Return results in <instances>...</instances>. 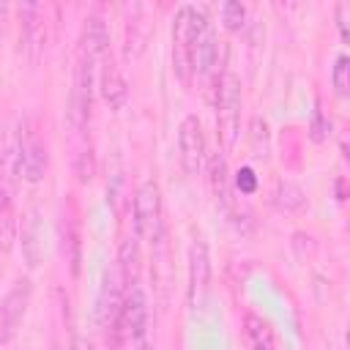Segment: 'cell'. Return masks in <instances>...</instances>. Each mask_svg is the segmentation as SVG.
I'll return each instance as SVG.
<instances>
[{"label": "cell", "instance_id": "obj_8", "mask_svg": "<svg viewBox=\"0 0 350 350\" xmlns=\"http://www.w3.org/2000/svg\"><path fill=\"white\" fill-rule=\"evenodd\" d=\"M30 295H33V282L27 276H19L3 295V301H0V345H8L16 336L22 320H25Z\"/></svg>", "mask_w": 350, "mask_h": 350}, {"label": "cell", "instance_id": "obj_16", "mask_svg": "<svg viewBox=\"0 0 350 350\" xmlns=\"http://www.w3.org/2000/svg\"><path fill=\"white\" fill-rule=\"evenodd\" d=\"M208 180H211V191L216 197V202L221 208L230 205V178H227V161L224 153H213L208 161Z\"/></svg>", "mask_w": 350, "mask_h": 350}, {"label": "cell", "instance_id": "obj_14", "mask_svg": "<svg viewBox=\"0 0 350 350\" xmlns=\"http://www.w3.org/2000/svg\"><path fill=\"white\" fill-rule=\"evenodd\" d=\"M22 254L30 268H38L44 260V241H41V213L30 208L22 219Z\"/></svg>", "mask_w": 350, "mask_h": 350}, {"label": "cell", "instance_id": "obj_4", "mask_svg": "<svg viewBox=\"0 0 350 350\" xmlns=\"http://www.w3.org/2000/svg\"><path fill=\"white\" fill-rule=\"evenodd\" d=\"M134 232L150 243L161 235V189L156 180H145L134 194Z\"/></svg>", "mask_w": 350, "mask_h": 350}, {"label": "cell", "instance_id": "obj_11", "mask_svg": "<svg viewBox=\"0 0 350 350\" xmlns=\"http://www.w3.org/2000/svg\"><path fill=\"white\" fill-rule=\"evenodd\" d=\"M148 298L142 293V287H129L126 298H123V312H120V336L131 339V342H142L148 334Z\"/></svg>", "mask_w": 350, "mask_h": 350}, {"label": "cell", "instance_id": "obj_20", "mask_svg": "<svg viewBox=\"0 0 350 350\" xmlns=\"http://www.w3.org/2000/svg\"><path fill=\"white\" fill-rule=\"evenodd\" d=\"M331 85H334L336 96H347V93H350V57H347V55H339V57L334 60Z\"/></svg>", "mask_w": 350, "mask_h": 350}, {"label": "cell", "instance_id": "obj_17", "mask_svg": "<svg viewBox=\"0 0 350 350\" xmlns=\"http://www.w3.org/2000/svg\"><path fill=\"white\" fill-rule=\"evenodd\" d=\"M118 273L123 279L126 287H134L137 284V271H139V249H137V241L134 238H126L120 243V252H118Z\"/></svg>", "mask_w": 350, "mask_h": 350}, {"label": "cell", "instance_id": "obj_26", "mask_svg": "<svg viewBox=\"0 0 350 350\" xmlns=\"http://www.w3.org/2000/svg\"><path fill=\"white\" fill-rule=\"evenodd\" d=\"M347 11H350V3H339L336 5V25H339L342 41H347Z\"/></svg>", "mask_w": 350, "mask_h": 350}, {"label": "cell", "instance_id": "obj_6", "mask_svg": "<svg viewBox=\"0 0 350 350\" xmlns=\"http://www.w3.org/2000/svg\"><path fill=\"white\" fill-rule=\"evenodd\" d=\"M46 167H49L46 142L30 123H25L19 134V148H16V172L27 183H38L46 175Z\"/></svg>", "mask_w": 350, "mask_h": 350}, {"label": "cell", "instance_id": "obj_25", "mask_svg": "<svg viewBox=\"0 0 350 350\" xmlns=\"http://www.w3.org/2000/svg\"><path fill=\"white\" fill-rule=\"evenodd\" d=\"M77 178H79V183H88L90 178H93V153L90 150H79V156H77Z\"/></svg>", "mask_w": 350, "mask_h": 350}, {"label": "cell", "instance_id": "obj_21", "mask_svg": "<svg viewBox=\"0 0 350 350\" xmlns=\"http://www.w3.org/2000/svg\"><path fill=\"white\" fill-rule=\"evenodd\" d=\"M221 22H224V27L232 30V33L241 30L243 22H246V5L238 3V0H227V3L221 5Z\"/></svg>", "mask_w": 350, "mask_h": 350}, {"label": "cell", "instance_id": "obj_24", "mask_svg": "<svg viewBox=\"0 0 350 350\" xmlns=\"http://www.w3.org/2000/svg\"><path fill=\"white\" fill-rule=\"evenodd\" d=\"M328 134H331V120H325L320 112H314V115H312V126H309V137H312L314 142H325Z\"/></svg>", "mask_w": 350, "mask_h": 350}, {"label": "cell", "instance_id": "obj_12", "mask_svg": "<svg viewBox=\"0 0 350 350\" xmlns=\"http://www.w3.org/2000/svg\"><path fill=\"white\" fill-rule=\"evenodd\" d=\"M98 88H101V98L109 109H120L129 98V85L126 77L120 71V66L115 63L112 52H107L101 57V77H98Z\"/></svg>", "mask_w": 350, "mask_h": 350}, {"label": "cell", "instance_id": "obj_10", "mask_svg": "<svg viewBox=\"0 0 350 350\" xmlns=\"http://www.w3.org/2000/svg\"><path fill=\"white\" fill-rule=\"evenodd\" d=\"M19 16H22V52L27 57L30 66H36L44 55V46H46V16H44V5L38 3H25L19 8Z\"/></svg>", "mask_w": 350, "mask_h": 350}, {"label": "cell", "instance_id": "obj_15", "mask_svg": "<svg viewBox=\"0 0 350 350\" xmlns=\"http://www.w3.org/2000/svg\"><path fill=\"white\" fill-rule=\"evenodd\" d=\"M243 336H246V345L252 350H279L273 328L260 314H254V312L243 314Z\"/></svg>", "mask_w": 350, "mask_h": 350}, {"label": "cell", "instance_id": "obj_5", "mask_svg": "<svg viewBox=\"0 0 350 350\" xmlns=\"http://www.w3.org/2000/svg\"><path fill=\"white\" fill-rule=\"evenodd\" d=\"M126 284L118 273V268L104 271V284L98 295V325L107 334V339L118 342L120 339V312H123V298H126Z\"/></svg>", "mask_w": 350, "mask_h": 350}, {"label": "cell", "instance_id": "obj_27", "mask_svg": "<svg viewBox=\"0 0 350 350\" xmlns=\"http://www.w3.org/2000/svg\"><path fill=\"white\" fill-rule=\"evenodd\" d=\"M71 350H93V345L88 339H74L71 342Z\"/></svg>", "mask_w": 350, "mask_h": 350}, {"label": "cell", "instance_id": "obj_22", "mask_svg": "<svg viewBox=\"0 0 350 350\" xmlns=\"http://www.w3.org/2000/svg\"><path fill=\"white\" fill-rule=\"evenodd\" d=\"M252 145L260 159H268V123L262 118H252Z\"/></svg>", "mask_w": 350, "mask_h": 350}, {"label": "cell", "instance_id": "obj_3", "mask_svg": "<svg viewBox=\"0 0 350 350\" xmlns=\"http://www.w3.org/2000/svg\"><path fill=\"white\" fill-rule=\"evenodd\" d=\"M93 66L85 52L77 49V63H74V85L68 96V126L71 131L82 134L90 120V104H93Z\"/></svg>", "mask_w": 350, "mask_h": 350}, {"label": "cell", "instance_id": "obj_7", "mask_svg": "<svg viewBox=\"0 0 350 350\" xmlns=\"http://www.w3.org/2000/svg\"><path fill=\"white\" fill-rule=\"evenodd\" d=\"M211 290V254L208 243L202 238H194L189 246V284H186V301L191 312H202Z\"/></svg>", "mask_w": 350, "mask_h": 350}, {"label": "cell", "instance_id": "obj_2", "mask_svg": "<svg viewBox=\"0 0 350 350\" xmlns=\"http://www.w3.org/2000/svg\"><path fill=\"white\" fill-rule=\"evenodd\" d=\"M216 137L224 150H230L238 139L241 129V79L232 71H224L216 82Z\"/></svg>", "mask_w": 350, "mask_h": 350}, {"label": "cell", "instance_id": "obj_18", "mask_svg": "<svg viewBox=\"0 0 350 350\" xmlns=\"http://www.w3.org/2000/svg\"><path fill=\"white\" fill-rule=\"evenodd\" d=\"M273 205L279 208V211H301L304 205H306V197H304V191H301V186L298 183H293V180H279L276 183V189H273Z\"/></svg>", "mask_w": 350, "mask_h": 350}, {"label": "cell", "instance_id": "obj_9", "mask_svg": "<svg viewBox=\"0 0 350 350\" xmlns=\"http://www.w3.org/2000/svg\"><path fill=\"white\" fill-rule=\"evenodd\" d=\"M178 150H180V167L186 175H200L205 164V134L197 115H186L178 129Z\"/></svg>", "mask_w": 350, "mask_h": 350}, {"label": "cell", "instance_id": "obj_1", "mask_svg": "<svg viewBox=\"0 0 350 350\" xmlns=\"http://www.w3.org/2000/svg\"><path fill=\"white\" fill-rule=\"evenodd\" d=\"M208 22L202 8L194 5H180L172 19V68L183 85H191L194 77V46H197V33Z\"/></svg>", "mask_w": 350, "mask_h": 350}, {"label": "cell", "instance_id": "obj_23", "mask_svg": "<svg viewBox=\"0 0 350 350\" xmlns=\"http://www.w3.org/2000/svg\"><path fill=\"white\" fill-rule=\"evenodd\" d=\"M235 189H238L241 194H254V191H257V175H254L252 167H241V170L235 172Z\"/></svg>", "mask_w": 350, "mask_h": 350}, {"label": "cell", "instance_id": "obj_19", "mask_svg": "<svg viewBox=\"0 0 350 350\" xmlns=\"http://www.w3.org/2000/svg\"><path fill=\"white\" fill-rule=\"evenodd\" d=\"M14 232H16V221H14V208H11V197L5 194V189L0 186V249L8 252L14 243Z\"/></svg>", "mask_w": 350, "mask_h": 350}, {"label": "cell", "instance_id": "obj_13", "mask_svg": "<svg viewBox=\"0 0 350 350\" xmlns=\"http://www.w3.org/2000/svg\"><path fill=\"white\" fill-rule=\"evenodd\" d=\"M77 49L85 52L96 63H101V57L109 52V30H107V25H104V19L98 14H88Z\"/></svg>", "mask_w": 350, "mask_h": 350}]
</instances>
